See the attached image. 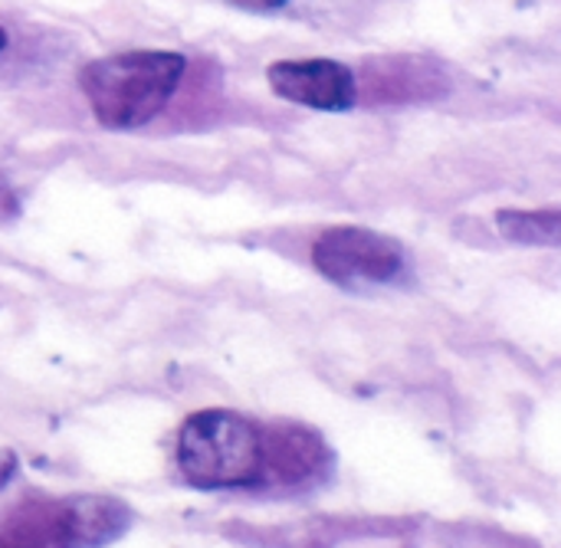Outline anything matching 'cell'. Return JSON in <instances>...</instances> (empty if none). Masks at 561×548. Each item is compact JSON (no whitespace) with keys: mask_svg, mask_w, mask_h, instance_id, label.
<instances>
[{"mask_svg":"<svg viewBox=\"0 0 561 548\" xmlns=\"http://www.w3.org/2000/svg\"><path fill=\"white\" fill-rule=\"evenodd\" d=\"M187 59L171 49H125L89 62L79 85L99 125L131 132L154 122L174 99Z\"/></svg>","mask_w":561,"mask_h":548,"instance_id":"1","label":"cell"},{"mask_svg":"<svg viewBox=\"0 0 561 548\" xmlns=\"http://www.w3.org/2000/svg\"><path fill=\"white\" fill-rule=\"evenodd\" d=\"M178 470L197 490H247L266 480V434L233 411L191 414L178 434Z\"/></svg>","mask_w":561,"mask_h":548,"instance_id":"2","label":"cell"},{"mask_svg":"<svg viewBox=\"0 0 561 548\" xmlns=\"http://www.w3.org/2000/svg\"><path fill=\"white\" fill-rule=\"evenodd\" d=\"M125 513L112 500L26 503L0 523V548H92L118 536Z\"/></svg>","mask_w":561,"mask_h":548,"instance_id":"3","label":"cell"},{"mask_svg":"<svg viewBox=\"0 0 561 548\" xmlns=\"http://www.w3.org/2000/svg\"><path fill=\"white\" fill-rule=\"evenodd\" d=\"M316 270L345 289L388 286L408 276V250L378 230L368 227H332L312 247Z\"/></svg>","mask_w":561,"mask_h":548,"instance_id":"4","label":"cell"},{"mask_svg":"<svg viewBox=\"0 0 561 548\" xmlns=\"http://www.w3.org/2000/svg\"><path fill=\"white\" fill-rule=\"evenodd\" d=\"M266 76L279 99L306 109L348 112L358 102V79L339 59H279Z\"/></svg>","mask_w":561,"mask_h":548,"instance_id":"5","label":"cell"},{"mask_svg":"<svg viewBox=\"0 0 561 548\" xmlns=\"http://www.w3.org/2000/svg\"><path fill=\"white\" fill-rule=\"evenodd\" d=\"M496 227L506 240L526 243V247H556L561 240L559 207L546 210H500Z\"/></svg>","mask_w":561,"mask_h":548,"instance_id":"6","label":"cell"},{"mask_svg":"<svg viewBox=\"0 0 561 548\" xmlns=\"http://www.w3.org/2000/svg\"><path fill=\"white\" fill-rule=\"evenodd\" d=\"M243 10H253V13H273V10H283L289 0H230Z\"/></svg>","mask_w":561,"mask_h":548,"instance_id":"7","label":"cell"},{"mask_svg":"<svg viewBox=\"0 0 561 548\" xmlns=\"http://www.w3.org/2000/svg\"><path fill=\"white\" fill-rule=\"evenodd\" d=\"M13 214H16V197H13V191L7 187V181L0 178V224L10 220Z\"/></svg>","mask_w":561,"mask_h":548,"instance_id":"8","label":"cell"},{"mask_svg":"<svg viewBox=\"0 0 561 548\" xmlns=\"http://www.w3.org/2000/svg\"><path fill=\"white\" fill-rule=\"evenodd\" d=\"M10 467H13V460H10L7 454H0V487H3V483H7V477L13 473Z\"/></svg>","mask_w":561,"mask_h":548,"instance_id":"9","label":"cell"},{"mask_svg":"<svg viewBox=\"0 0 561 548\" xmlns=\"http://www.w3.org/2000/svg\"><path fill=\"white\" fill-rule=\"evenodd\" d=\"M3 46H7V33L0 30V53H3Z\"/></svg>","mask_w":561,"mask_h":548,"instance_id":"10","label":"cell"}]
</instances>
